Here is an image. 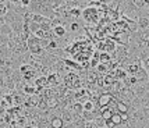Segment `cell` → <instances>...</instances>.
<instances>
[{"label":"cell","mask_w":149,"mask_h":128,"mask_svg":"<svg viewBox=\"0 0 149 128\" xmlns=\"http://www.w3.org/2000/svg\"><path fill=\"white\" fill-rule=\"evenodd\" d=\"M74 114H78L81 115L82 114V111H84V109H82V103L81 102H75L74 104H72V110H71Z\"/></svg>","instance_id":"obj_7"},{"label":"cell","mask_w":149,"mask_h":128,"mask_svg":"<svg viewBox=\"0 0 149 128\" xmlns=\"http://www.w3.org/2000/svg\"><path fill=\"white\" fill-rule=\"evenodd\" d=\"M136 26H138V29H149V19L148 17H138L136 18Z\"/></svg>","instance_id":"obj_4"},{"label":"cell","mask_w":149,"mask_h":128,"mask_svg":"<svg viewBox=\"0 0 149 128\" xmlns=\"http://www.w3.org/2000/svg\"><path fill=\"white\" fill-rule=\"evenodd\" d=\"M24 92H25V93H28V95H32L35 90H33L32 86H25V90H24Z\"/></svg>","instance_id":"obj_11"},{"label":"cell","mask_w":149,"mask_h":128,"mask_svg":"<svg viewBox=\"0 0 149 128\" xmlns=\"http://www.w3.org/2000/svg\"><path fill=\"white\" fill-rule=\"evenodd\" d=\"M50 128H64V122L60 118V115H54L50 118Z\"/></svg>","instance_id":"obj_6"},{"label":"cell","mask_w":149,"mask_h":128,"mask_svg":"<svg viewBox=\"0 0 149 128\" xmlns=\"http://www.w3.org/2000/svg\"><path fill=\"white\" fill-rule=\"evenodd\" d=\"M110 100H111V96L109 93H103V95L99 96V100H97V106L100 107V109H103V107H107V106H110Z\"/></svg>","instance_id":"obj_2"},{"label":"cell","mask_w":149,"mask_h":128,"mask_svg":"<svg viewBox=\"0 0 149 128\" xmlns=\"http://www.w3.org/2000/svg\"><path fill=\"white\" fill-rule=\"evenodd\" d=\"M53 33H54V36L58 39H63L65 38V35H67V28L63 25H57V26H53Z\"/></svg>","instance_id":"obj_3"},{"label":"cell","mask_w":149,"mask_h":128,"mask_svg":"<svg viewBox=\"0 0 149 128\" xmlns=\"http://www.w3.org/2000/svg\"><path fill=\"white\" fill-rule=\"evenodd\" d=\"M81 15L84 17L85 21H96L97 15H99V10H97V8H93V7H91V6H88L82 10V14H81Z\"/></svg>","instance_id":"obj_1"},{"label":"cell","mask_w":149,"mask_h":128,"mask_svg":"<svg viewBox=\"0 0 149 128\" xmlns=\"http://www.w3.org/2000/svg\"><path fill=\"white\" fill-rule=\"evenodd\" d=\"M148 19H149V17H148Z\"/></svg>","instance_id":"obj_12"},{"label":"cell","mask_w":149,"mask_h":128,"mask_svg":"<svg viewBox=\"0 0 149 128\" xmlns=\"http://www.w3.org/2000/svg\"><path fill=\"white\" fill-rule=\"evenodd\" d=\"M0 35H3V36H7L8 39L13 38V29H11V26L8 25V24H3V25L0 26Z\"/></svg>","instance_id":"obj_5"},{"label":"cell","mask_w":149,"mask_h":128,"mask_svg":"<svg viewBox=\"0 0 149 128\" xmlns=\"http://www.w3.org/2000/svg\"><path fill=\"white\" fill-rule=\"evenodd\" d=\"M81 29V25H79V22H77V19H72L71 22H70V31L71 32H77Z\"/></svg>","instance_id":"obj_8"},{"label":"cell","mask_w":149,"mask_h":128,"mask_svg":"<svg viewBox=\"0 0 149 128\" xmlns=\"http://www.w3.org/2000/svg\"><path fill=\"white\" fill-rule=\"evenodd\" d=\"M107 61H110V56H109L107 53H102V54L99 56V63L104 64V63H107Z\"/></svg>","instance_id":"obj_10"},{"label":"cell","mask_w":149,"mask_h":128,"mask_svg":"<svg viewBox=\"0 0 149 128\" xmlns=\"http://www.w3.org/2000/svg\"><path fill=\"white\" fill-rule=\"evenodd\" d=\"M117 110H118V113H127L128 111V106L124 102H117Z\"/></svg>","instance_id":"obj_9"}]
</instances>
